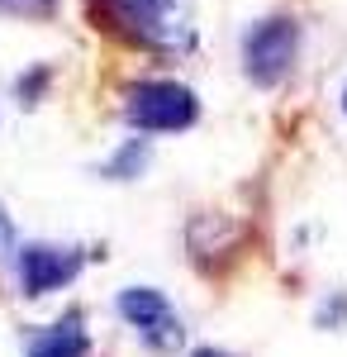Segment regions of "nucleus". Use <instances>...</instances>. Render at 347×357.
Returning a JSON list of instances; mask_svg holds the SVG:
<instances>
[{"instance_id": "1", "label": "nucleus", "mask_w": 347, "mask_h": 357, "mask_svg": "<svg viewBox=\"0 0 347 357\" xmlns=\"http://www.w3.org/2000/svg\"><path fill=\"white\" fill-rule=\"evenodd\" d=\"M81 15L95 33L162 62L190 57L200 48L190 0H81Z\"/></svg>"}, {"instance_id": "2", "label": "nucleus", "mask_w": 347, "mask_h": 357, "mask_svg": "<svg viewBox=\"0 0 347 357\" xmlns=\"http://www.w3.org/2000/svg\"><path fill=\"white\" fill-rule=\"evenodd\" d=\"M200 119V96L171 77H143L124 91V124L134 134H186Z\"/></svg>"}, {"instance_id": "3", "label": "nucleus", "mask_w": 347, "mask_h": 357, "mask_svg": "<svg viewBox=\"0 0 347 357\" xmlns=\"http://www.w3.org/2000/svg\"><path fill=\"white\" fill-rule=\"evenodd\" d=\"M295 57H300V20L295 15H262V20H252L238 43L242 77L257 91H276L295 72Z\"/></svg>"}, {"instance_id": "4", "label": "nucleus", "mask_w": 347, "mask_h": 357, "mask_svg": "<svg viewBox=\"0 0 347 357\" xmlns=\"http://www.w3.org/2000/svg\"><path fill=\"white\" fill-rule=\"evenodd\" d=\"M114 305H119L124 324L138 329V338L153 353H176L186 343V324H181V314L171 310V301L162 296L157 286H129V291H119Z\"/></svg>"}, {"instance_id": "5", "label": "nucleus", "mask_w": 347, "mask_h": 357, "mask_svg": "<svg viewBox=\"0 0 347 357\" xmlns=\"http://www.w3.org/2000/svg\"><path fill=\"white\" fill-rule=\"evenodd\" d=\"M86 267L81 248H62V243H24L15 248V272H20V291L29 301L53 296L67 281H77V272Z\"/></svg>"}, {"instance_id": "6", "label": "nucleus", "mask_w": 347, "mask_h": 357, "mask_svg": "<svg viewBox=\"0 0 347 357\" xmlns=\"http://www.w3.org/2000/svg\"><path fill=\"white\" fill-rule=\"evenodd\" d=\"M91 353V338H86V314L81 310H67L57 324L38 329L29 338L24 357H86Z\"/></svg>"}, {"instance_id": "7", "label": "nucleus", "mask_w": 347, "mask_h": 357, "mask_svg": "<svg viewBox=\"0 0 347 357\" xmlns=\"http://www.w3.org/2000/svg\"><path fill=\"white\" fill-rule=\"evenodd\" d=\"M143 167H148V138H124V148L109 158L100 172L105 176H114V181H134V176H143Z\"/></svg>"}, {"instance_id": "8", "label": "nucleus", "mask_w": 347, "mask_h": 357, "mask_svg": "<svg viewBox=\"0 0 347 357\" xmlns=\"http://www.w3.org/2000/svg\"><path fill=\"white\" fill-rule=\"evenodd\" d=\"M62 0H0V20H24V24H48L57 20Z\"/></svg>"}, {"instance_id": "9", "label": "nucleus", "mask_w": 347, "mask_h": 357, "mask_svg": "<svg viewBox=\"0 0 347 357\" xmlns=\"http://www.w3.org/2000/svg\"><path fill=\"white\" fill-rule=\"evenodd\" d=\"M48 77H53L48 67H38V72H24V77L15 82V100H20V105H38V100H43V86H48Z\"/></svg>"}, {"instance_id": "10", "label": "nucleus", "mask_w": 347, "mask_h": 357, "mask_svg": "<svg viewBox=\"0 0 347 357\" xmlns=\"http://www.w3.org/2000/svg\"><path fill=\"white\" fill-rule=\"evenodd\" d=\"M10 252H15V224H10V215L0 210V262H5Z\"/></svg>"}, {"instance_id": "11", "label": "nucleus", "mask_w": 347, "mask_h": 357, "mask_svg": "<svg viewBox=\"0 0 347 357\" xmlns=\"http://www.w3.org/2000/svg\"><path fill=\"white\" fill-rule=\"evenodd\" d=\"M190 357H233V353H224V348H195Z\"/></svg>"}, {"instance_id": "12", "label": "nucleus", "mask_w": 347, "mask_h": 357, "mask_svg": "<svg viewBox=\"0 0 347 357\" xmlns=\"http://www.w3.org/2000/svg\"><path fill=\"white\" fill-rule=\"evenodd\" d=\"M343 114H347V91H343Z\"/></svg>"}]
</instances>
